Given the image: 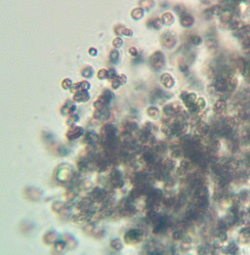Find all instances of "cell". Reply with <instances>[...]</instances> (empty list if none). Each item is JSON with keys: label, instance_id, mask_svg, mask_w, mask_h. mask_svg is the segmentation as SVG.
I'll return each instance as SVG.
<instances>
[{"label": "cell", "instance_id": "cell-1", "mask_svg": "<svg viewBox=\"0 0 250 255\" xmlns=\"http://www.w3.org/2000/svg\"><path fill=\"white\" fill-rule=\"evenodd\" d=\"M180 98H181V100H182L184 106L188 109L189 113H191L192 114H195L199 112V109H198V108L196 107L197 96L195 93L183 91L180 94Z\"/></svg>", "mask_w": 250, "mask_h": 255}, {"label": "cell", "instance_id": "cell-2", "mask_svg": "<svg viewBox=\"0 0 250 255\" xmlns=\"http://www.w3.org/2000/svg\"><path fill=\"white\" fill-rule=\"evenodd\" d=\"M165 65V57L160 51H156L150 58V66L153 71H160Z\"/></svg>", "mask_w": 250, "mask_h": 255}, {"label": "cell", "instance_id": "cell-3", "mask_svg": "<svg viewBox=\"0 0 250 255\" xmlns=\"http://www.w3.org/2000/svg\"><path fill=\"white\" fill-rule=\"evenodd\" d=\"M113 97H114L113 93H111L109 90H105L101 94V96L97 99V101L95 102V104H94L95 108H96L97 109H105V107L109 103Z\"/></svg>", "mask_w": 250, "mask_h": 255}, {"label": "cell", "instance_id": "cell-4", "mask_svg": "<svg viewBox=\"0 0 250 255\" xmlns=\"http://www.w3.org/2000/svg\"><path fill=\"white\" fill-rule=\"evenodd\" d=\"M160 41H161V44L165 48L170 49V48H173L176 45L177 38L174 33H172L170 31H165L161 35Z\"/></svg>", "mask_w": 250, "mask_h": 255}, {"label": "cell", "instance_id": "cell-5", "mask_svg": "<svg viewBox=\"0 0 250 255\" xmlns=\"http://www.w3.org/2000/svg\"><path fill=\"white\" fill-rule=\"evenodd\" d=\"M160 82L161 84L164 86L165 88L167 89H170L174 86L175 84V80L174 78L172 77V75L168 72H165V73H162L161 76H160Z\"/></svg>", "mask_w": 250, "mask_h": 255}, {"label": "cell", "instance_id": "cell-6", "mask_svg": "<svg viewBox=\"0 0 250 255\" xmlns=\"http://www.w3.org/2000/svg\"><path fill=\"white\" fill-rule=\"evenodd\" d=\"M180 24L184 28H191L194 24V18L189 13H185L180 16Z\"/></svg>", "mask_w": 250, "mask_h": 255}, {"label": "cell", "instance_id": "cell-7", "mask_svg": "<svg viewBox=\"0 0 250 255\" xmlns=\"http://www.w3.org/2000/svg\"><path fill=\"white\" fill-rule=\"evenodd\" d=\"M227 108V102L224 99H219L213 105V112L217 114H221Z\"/></svg>", "mask_w": 250, "mask_h": 255}, {"label": "cell", "instance_id": "cell-8", "mask_svg": "<svg viewBox=\"0 0 250 255\" xmlns=\"http://www.w3.org/2000/svg\"><path fill=\"white\" fill-rule=\"evenodd\" d=\"M205 45L209 51H216L218 49V40L215 35H210L205 40Z\"/></svg>", "mask_w": 250, "mask_h": 255}, {"label": "cell", "instance_id": "cell-9", "mask_svg": "<svg viewBox=\"0 0 250 255\" xmlns=\"http://www.w3.org/2000/svg\"><path fill=\"white\" fill-rule=\"evenodd\" d=\"M206 13H208L210 16H221L224 12H225V8L224 5H213L210 8H208L207 10H205Z\"/></svg>", "mask_w": 250, "mask_h": 255}, {"label": "cell", "instance_id": "cell-10", "mask_svg": "<svg viewBox=\"0 0 250 255\" xmlns=\"http://www.w3.org/2000/svg\"><path fill=\"white\" fill-rule=\"evenodd\" d=\"M243 23L240 22L235 18H232L228 24H225V27L228 28V29H231V30H237V29H240L241 28L243 27Z\"/></svg>", "mask_w": 250, "mask_h": 255}, {"label": "cell", "instance_id": "cell-11", "mask_svg": "<svg viewBox=\"0 0 250 255\" xmlns=\"http://www.w3.org/2000/svg\"><path fill=\"white\" fill-rule=\"evenodd\" d=\"M88 99H89V94L86 90L76 92L73 96V100L76 102H86Z\"/></svg>", "mask_w": 250, "mask_h": 255}, {"label": "cell", "instance_id": "cell-12", "mask_svg": "<svg viewBox=\"0 0 250 255\" xmlns=\"http://www.w3.org/2000/svg\"><path fill=\"white\" fill-rule=\"evenodd\" d=\"M90 87V85L88 84V82L86 81H82V82H77L72 85V90L73 92H78V91H82V90H87Z\"/></svg>", "mask_w": 250, "mask_h": 255}, {"label": "cell", "instance_id": "cell-13", "mask_svg": "<svg viewBox=\"0 0 250 255\" xmlns=\"http://www.w3.org/2000/svg\"><path fill=\"white\" fill-rule=\"evenodd\" d=\"M81 134H82V129L80 128V127L74 126L67 131L66 135H67L68 139H76L77 137H79Z\"/></svg>", "mask_w": 250, "mask_h": 255}, {"label": "cell", "instance_id": "cell-14", "mask_svg": "<svg viewBox=\"0 0 250 255\" xmlns=\"http://www.w3.org/2000/svg\"><path fill=\"white\" fill-rule=\"evenodd\" d=\"M196 132L199 136H204L209 132V127L205 122H198L196 125Z\"/></svg>", "mask_w": 250, "mask_h": 255}, {"label": "cell", "instance_id": "cell-15", "mask_svg": "<svg viewBox=\"0 0 250 255\" xmlns=\"http://www.w3.org/2000/svg\"><path fill=\"white\" fill-rule=\"evenodd\" d=\"M160 19L162 21V24H165V25H171L172 24L174 23V16L172 15V13H170V12L163 13Z\"/></svg>", "mask_w": 250, "mask_h": 255}, {"label": "cell", "instance_id": "cell-16", "mask_svg": "<svg viewBox=\"0 0 250 255\" xmlns=\"http://www.w3.org/2000/svg\"><path fill=\"white\" fill-rule=\"evenodd\" d=\"M162 21L161 19L159 18H153V19H151L149 20V22L146 23V25H148L149 28L151 29H159L162 25Z\"/></svg>", "mask_w": 250, "mask_h": 255}, {"label": "cell", "instance_id": "cell-17", "mask_svg": "<svg viewBox=\"0 0 250 255\" xmlns=\"http://www.w3.org/2000/svg\"><path fill=\"white\" fill-rule=\"evenodd\" d=\"M111 82H113V87L114 89H116L119 85H121V84H124L126 82V77L122 74V75H117L115 76V77L111 80Z\"/></svg>", "mask_w": 250, "mask_h": 255}, {"label": "cell", "instance_id": "cell-18", "mask_svg": "<svg viewBox=\"0 0 250 255\" xmlns=\"http://www.w3.org/2000/svg\"><path fill=\"white\" fill-rule=\"evenodd\" d=\"M232 18H234V14L231 11H225L221 16H220V20H221V23L226 24H228Z\"/></svg>", "mask_w": 250, "mask_h": 255}, {"label": "cell", "instance_id": "cell-19", "mask_svg": "<svg viewBox=\"0 0 250 255\" xmlns=\"http://www.w3.org/2000/svg\"><path fill=\"white\" fill-rule=\"evenodd\" d=\"M66 109V112L64 113V114H72L73 110L75 109V106L72 103L71 101H66V104L62 107V112H64V110Z\"/></svg>", "mask_w": 250, "mask_h": 255}, {"label": "cell", "instance_id": "cell-20", "mask_svg": "<svg viewBox=\"0 0 250 255\" xmlns=\"http://www.w3.org/2000/svg\"><path fill=\"white\" fill-rule=\"evenodd\" d=\"M189 42L192 45L198 46V45H200L202 43V38L199 35H191L189 36Z\"/></svg>", "mask_w": 250, "mask_h": 255}, {"label": "cell", "instance_id": "cell-21", "mask_svg": "<svg viewBox=\"0 0 250 255\" xmlns=\"http://www.w3.org/2000/svg\"><path fill=\"white\" fill-rule=\"evenodd\" d=\"M228 83H229V87H230V92L236 90L237 86V78L235 75H230L228 77Z\"/></svg>", "mask_w": 250, "mask_h": 255}, {"label": "cell", "instance_id": "cell-22", "mask_svg": "<svg viewBox=\"0 0 250 255\" xmlns=\"http://www.w3.org/2000/svg\"><path fill=\"white\" fill-rule=\"evenodd\" d=\"M241 47L246 52H250V35H245L241 38Z\"/></svg>", "mask_w": 250, "mask_h": 255}, {"label": "cell", "instance_id": "cell-23", "mask_svg": "<svg viewBox=\"0 0 250 255\" xmlns=\"http://www.w3.org/2000/svg\"><path fill=\"white\" fill-rule=\"evenodd\" d=\"M144 16V10L142 8H135V9L131 12V17L134 20H140Z\"/></svg>", "mask_w": 250, "mask_h": 255}, {"label": "cell", "instance_id": "cell-24", "mask_svg": "<svg viewBox=\"0 0 250 255\" xmlns=\"http://www.w3.org/2000/svg\"><path fill=\"white\" fill-rule=\"evenodd\" d=\"M146 114H148L149 116H151L152 118H157L159 115V110L157 107H150L148 109H146Z\"/></svg>", "mask_w": 250, "mask_h": 255}, {"label": "cell", "instance_id": "cell-25", "mask_svg": "<svg viewBox=\"0 0 250 255\" xmlns=\"http://www.w3.org/2000/svg\"><path fill=\"white\" fill-rule=\"evenodd\" d=\"M152 99H162L165 97V93L164 91H162L161 89H154L152 92Z\"/></svg>", "mask_w": 250, "mask_h": 255}, {"label": "cell", "instance_id": "cell-26", "mask_svg": "<svg viewBox=\"0 0 250 255\" xmlns=\"http://www.w3.org/2000/svg\"><path fill=\"white\" fill-rule=\"evenodd\" d=\"M153 0H140V5L142 8H144V9L146 10H149L151 9L152 7H153Z\"/></svg>", "mask_w": 250, "mask_h": 255}, {"label": "cell", "instance_id": "cell-27", "mask_svg": "<svg viewBox=\"0 0 250 255\" xmlns=\"http://www.w3.org/2000/svg\"><path fill=\"white\" fill-rule=\"evenodd\" d=\"M174 12L177 15H179V17H180V16H182L183 14L187 13V9H186V7L183 4H177V5L174 6Z\"/></svg>", "mask_w": 250, "mask_h": 255}, {"label": "cell", "instance_id": "cell-28", "mask_svg": "<svg viewBox=\"0 0 250 255\" xmlns=\"http://www.w3.org/2000/svg\"><path fill=\"white\" fill-rule=\"evenodd\" d=\"M210 250L207 246L205 245H200L199 247L197 248V254L198 255H209Z\"/></svg>", "mask_w": 250, "mask_h": 255}, {"label": "cell", "instance_id": "cell-29", "mask_svg": "<svg viewBox=\"0 0 250 255\" xmlns=\"http://www.w3.org/2000/svg\"><path fill=\"white\" fill-rule=\"evenodd\" d=\"M241 73H242V75L245 78H250V61L246 62V65L244 66L243 71L241 72Z\"/></svg>", "mask_w": 250, "mask_h": 255}, {"label": "cell", "instance_id": "cell-30", "mask_svg": "<svg viewBox=\"0 0 250 255\" xmlns=\"http://www.w3.org/2000/svg\"><path fill=\"white\" fill-rule=\"evenodd\" d=\"M196 107L199 110H202L206 107V102L203 98H197L196 100Z\"/></svg>", "mask_w": 250, "mask_h": 255}, {"label": "cell", "instance_id": "cell-31", "mask_svg": "<svg viewBox=\"0 0 250 255\" xmlns=\"http://www.w3.org/2000/svg\"><path fill=\"white\" fill-rule=\"evenodd\" d=\"M179 70L182 72H186L189 71V64L186 61H181L179 63Z\"/></svg>", "mask_w": 250, "mask_h": 255}, {"label": "cell", "instance_id": "cell-32", "mask_svg": "<svg viewBox=\"0 0 250 255\" xmlns=\"http://www.w3.org/2000/svg\"><path fill=\"white\" fill-rule=\"evenodd\" d=\"M239 199H240V201H248L250 199V194L247 191L241 192L240 195H239Z\"/></svg>", "mask_w": 250, "mask_h": 255}, {"label": "cell", "instance_id": "cell-33", "mask_svg": "<svg viewBox=\"0 0 250 255\" xmlns=\"http://www.w3.org/2000/svg\"><path fill=\"white\" fill-rule=\"evenodd\" d=\"M81 72L85 77H90V76H92V74H93V70L91 69V67L87 66V67H85V69H83Z\"/></svg>", "mask_w": 250, "mask_h": 255}, {"label": "cell", "instance_id": "cell-34", "mask_svg": "<svg viewBox=\"0 0 250 255\" xmlns=\"http://www.w3.org/2000/svg\"><path fill=\"white\" fill-rule=\"evenodd\" d=\"M172 237H173V240L175 241H180L181 239L183 237V233L182 231H180V230H177L173 233V235H172Z\"/></svg>", "mask_w": 250, "mask_h": 255}, {"label": "cell", "instance_id": "cell-35", "mask_svg": "<svg viewBox=\"0 0 250 255\" xmlns=\"http://www.w3.org/2000/svg\"><path fill=\"white\" fill-rule=\"evenodd\" d=\"M240 30L243 33V35H250V24H244Z\"/></svg>", "mask_w": 250, "mask_h": 255}, {"label": "cell", "instance_id": "cell-36", "mask_svg": "<svg viewBox=\"0 0 250 255\" xmlns=\"http://www.w3.org/2000/svg\"><path fill=\"white\" fill-rule=\"evenodd\" d=\"M118 58H119V53L117 52V51L116 50L111 51V53H110V60L113 61V62H117Z\"/></svg>", "mask_w": 250, "mask_h": 255}, {"label": "cell", "instance_id": "cell-37", "mask_svg": "<svg viewBox=\"0 0 250 255\" xmlns=\"http://www.w3.org/2000/svg\"><path fill=\"white\" fill-rule=\"evenodd\" d=\"M98 77H99L100 79L107 78V77H109V72H108L106 70H101V71L98 72Z\"/></svg>", "mask_w": 250, "mask_h": 255}, {"label": "cell", "instance_id": "cell-38", "mask_svg": "<svg viewBox=\"0 0 250 255\" xmlns=\"http://www.w3.org/2000/svg\"><path fill=\"white\" fill-rule=\"evenodd\" d=\"M220 148V143L217 140H214L210 143V149L212 151H217Z\"/></svg>", "mask_w": 250, "mask_h": 255}, {"label": "cell", "instance_id": "cell-39", "mask_svg": "<svg viewBox=\"0 0 250 255\" xmlns=\"http://www.w3.org/2000/svg\"><path fill=\"white\" fill-rule=\"evenodd\" d=\"M72 81H71L70 79H64L63 82H62V86H63L64 89L71 88V87H72Z\"/></svg>", "mask_w": 250, "mask_h": 255}, {"label": "cell", "instance_id": "cell-40", "mask_svg": "<svg viewBox=\"0 0 250 255\" xmlns=\"http://www.w3.org/2000/svg\"><path fill=\"white\" fill-rule=\"evenodd\" d=\"M113 45L115 47V48H118L122 45V40L120 38H115L114 41H113Z\"/></svg>", "mask_w": 250, "mask_h": 255}, {"label": "cell", "instance_id": "cell-41", "mask_svg": "<svg viewBox=\"0 0 250 255\" xmlns=\"http://www.w3.org/2000/svg\"><path fill=\"white\" fill-rule=\"evenodd\" d=\"M219 240H220V242H226L227 241V235H226V233H224V232H222L220 235H219Z\"/></svg>", "mask_w": 250, "mask_h": 255}, {"label": "cell", "instance_id": "cell-42", "mask_svg": "<svg viewBox=\"0 0 250 255\" xmlns=\"http://www.w3.org/2000/svg\"><path fill=\"white\" fill-rule=\"evenodd\" d=\"M129 52H130V54L133 55V56H137V55H138V51H137V49H136V48H133V47L129 49Z\"/></svg>", "mask_w": 250, "mask_h": 255}, {"label": "cell", "instance_id": "cell-43", "mask_svg": "<svg viewBox=\"0 0 250 255\" xmlns=\"http://www.w3.org/2000/svg\"><path fill=\"white\" fill-rule=\"evenodd\" d=\"M246 0H234V3H237V4H238V3H241V2H245Z\"/></svg>", "mask_w": 250, "mask_h": 255}, {"label": "cell", "instance_id": "cell-44", "mask_svg": "<svg viewBox=\"0 0 250 255\" xmlns=\"http://www.w3.org/2000/svg\"><path fill=\"white\" fill-rule=\"evenodd\" d=\"M91 51H92V52H91L92 55H96V50H95V49H91Z\"/></svg>", "mask_w": 250, "mask_h": 255}, {"label": "cell", "instance_id": "cell-45", "mask_svg": "<svg viewBox=\"0 0 250 255\" xmlns=\"http://www.w3.org/2000/svg\"><path fill=\"white\" fill-rule=\"evenodd\" d=\"M214 1H217V2H224V1H226V0H214Z\"/></svg>", "mask_w": 250, "mask_h": 255}, {"label": "cell", "instance_id": "cell-46", "mask_svg": "<svg viewBox=\"0 0 250 255\" xmlns=\"http://www.w3.org/2000/svg\"><path fill=\"white\" fill-rule=\"evenodd\" d=\"M249 213H250V209H249Z\"/></svg>", "mask_w": 250, "mask_h": 255}]
</instances>
